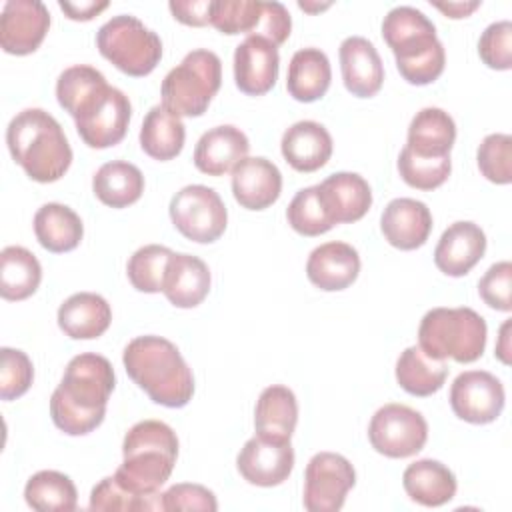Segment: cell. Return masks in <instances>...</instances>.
I'll return each mask as SVG.
<instances>
[{"mask_svg": "<svg viewBox=\"0 0 512 512\" xmlns=\"http://www.w3.org/2000/svg\"><path fill=\"white\" fill-rule=\"evenodd\" d=\"M332 80L328 56L320 48H300L288 64L286 90L298 102H314L322 98Z\"/></svg>", "mask_w": 512, "mask_h": 512, "instance_id": "obj_29", "label": "cell"}, {"mask_svg": "<svg viewBox=\"0 0 512 512\" xmlns=\"http://www.w3.org/2000/svg\"><path fill=\"white\" fill-rule=\"evenodd\" d=\"M282 192V174L274 162L262 156L244 158L232 170V194L246 210L272 206Z\"/></svg>", "mask_w": 512, "mask_h": 512, "instance_id": "obj_19", "label": "cell"}, {"mask_svg": "<svg viewBox=\"0 0 512 512\" xmlns=\"http://www.w3.org/2000/svg\"><path fill=\"white\" fill-rule=\"evenodd\" d=\"M452 170L450 156L446 158H422L412 154L406 146L398 156V172L402 180L418 190H434L442 186Z\"/></svg>", "mask_w": 512, "mask_h": 512, "instance_id": "obj_39", "label": "cell"}, {"mask_svg": "<svg viewBox=\"0 0 512 512\" xmlns=\"http://www.w3.org/2000/svg\"><path fill=\"white\" fill-rule=\"evenodd\" d=\"M356 484V472L348 458L336 452H318L304 472V508L308 512H336Z\"/></svg>", "mask_w": 512, "mask_h": 512, "instance_id": "obj_12", "label": "cell"}, {"mask_svg": "<svg viewBox=\"0 0 512 512\" xmlns=\"http://www.w3.org/2000/svg\"><path fill=\"white\" fill-rule=\"evenodd\" d=\"M174 252L160 244H148L138 248L126 266L128 280L138 292L156 294L162 292L168 260Z\"/></svg>", "mask_w": 512, "mask_h": 512, "instance_id": "obj_38", "label": "cell"}, {"mask_svg": "<svg viewBox=\"0 0 512 512\" xmlns=\"http://www.w3.org/2000/svg\"><path fill=\"white\" fill-rule=\"evenodd\" d=\"M456 140V124L448 112L436 106L416 112L408 126L406 148L422 158H446Z\"/></svg>", "mask_w": 512, "mask_h": 512, "instance_id": "obj_27", "label": "cell"}, {"mask_svg": "<svg viewBox=\"0 0 512 512\" xmlns=\"http://www.w3.org/2000/svg\"><path fill=\"white\" fill-rule=\"evenodd\" d=\"M434 8H438L440 12H444L448 18H466L470 16L476 8H480V2L474 0V2H432Z\"/></svg>", "mask_w": 512, "mask_h": 512, "instance_id": "obj_51", "label": "cell"}, {"mask_svg": "<svg viewBox=\"0 0 512 512\" xmlns=\"http://www.w3.org/2000/svg\"><path fill=\"white\" fill-rule=\"evenodd\" d=\"M478 54L492 70L512 68V22H492L478 40Z\"/></svg>", "mask_w": 512, "mask_h": 512, "instance_id": "obj_45", "label": "cell"}, {"mask_svg": "<svg viewBox=\"0 0 512 512\" xmlns=\"http://www.w3.org/2000/svg\"><path fill=\"white\" fill-rule=\"evenodd\" d=\"M170 220L188 240L198 244L216 242L228 224V210L214 188L190 184L170 200Z\"/></svg>", "mask_w": 512, "mask_h": 512, "instance_id": "obj_10", "label": "cell"}, {"mask_svg": "<svg viewBox=\"0 0 512 512\" xmlns=\"http://www.w3.org/2000/svg\"><path fill=\"white\" fill-rule=\"evenodd\" d=\"M34 234L42 248L54 254H62L74 250L80 244L84 236V224L70 206L48 202L34 214Z\"/></svg>", "mask_w": 512, "mask_h": 512, "instance_id": "obj_31", "label": "cell"}, {"mask_svg": "<svg viewBox=\"0 0 512 512\" xmlns=\"http://www.w3.org/2000/svg\"><path fill=\"white\" fill-rule=\"evenodd\" d=\"M100 54L128 76L150 74L162 58L160 36L130 14L112 16L96 32Z\"/></svg>", "mask_w": 512, "mask_h": 512, "instance_id": "obj_8", "label": "cell"}, {"mask_svg": "<svg viewBox=\"0 0 512 512\" xmlns=\"http://www.w3.org/2000/svg\"><path fill=\"white\" fill-rule=\"evenodd\" d=\"M34 380V366L26 352L4 346L0 350V398L16 400L28 392Z\"/></svg>", "mask_w": 512, "mask_h": 512, "instance_id": "obj_43", "label": "cell"}, {"mask_svg": "<svg viewBox=\"0 0 512 512\" xmlns=\"http://www.w3.org/2000/svg\"><path fill=\"white\" fill-rule=\"evenodd\" d=\"M210 270L192 254H172L166 266L162 292L176 308H194L210 292Z\"/></svg>", "mask_w": 512, "mask_h": 512, "instance_id": "obj_25", "label": "cell"}, {"mask_svg": "<svg viewBox=\"0 0 512 512\" xmlns=\"http://www.w3.org/2000/svg\"><path fill=\"white\" fill-rule=\"evenodd\" d=\"M162 510H218V502L212 490L200 484H174L162 494Z\"/></svg>", "mask_w": 512, "mask_h": 512, "instance_id": "obj_47", "label": "cell"}, {"mask_svg": "<svg viewBox=\"0 0 512 512\" xmlns=\"http://www.w3.org/2000/svg\"><path fill=\"white\" fill-rule=\"evenodd\" d=\"M290 30H292V18L286 6L280 2H262L258 26L250 36H260L270 40L274 46H280L288 40Z\"/></svg>", "mask_w": 512, "mask_h": 512, "instance_id": "obj_48", "label": "cell"}, {"mask_svg": "<svg viewBox=\"0 0 512 512\" xmlns=\"http://www.w3.org/2000/svg\"><path fill=\"white\" fill-rule=\"evenodd\" d=\"M42 280L38 258L24 246H6L0 252V294L4 300H26Z\"/></svg>", "mask_w": 512, "mask_h": 512, "instance_id": "obj_35", "label": "cell"}, {"mask_svg": "<svg viewBox=\"0 0 512 512\" xmlns=\"http://www.w3.org/2000/svg\"><path fill=\"white\" fill-rule=\"evenodd\" d=\"M110 322V304L94 292H76L58 308V326L74 340L98 338L108 330Z\"/></svg>", "mask_w": 512, "mask_h": 512, "instance_id": "obj_26", "label": "cell"}, {"mask_svg": "<svg viewBox=\"0 0 512 512\" xmlns=\"http://www.w3.org/2000/svg\"><path fill=\"white\" fill-rule=\"evenodd\" d=\"M168 8L174 14V18L186 26L210 24L212 0H172Z\"/></svg>", "mask_w": 512, "mask_h": 512, "instance_id": "obj_49", "label": "cell"}, {"mask_svg": "<svg viewBox=\"0 0 512 512\" xmlns=\"http://www.w3.org/2000/svg\"><path fill=\"white\" fill-rule=\"evenodd\" d=\"M26 504L38 512H72L78 504L74 482L58 470H40L24 486Z\"/></svg>", "mask_w": 512, "mask_h": 512, "instance_id": "obj_36", "label": "cell"}, {"mask_svg": "<svg viewBox=\"0 0 512 512\" xmlns=\"http://www.w3.org/2000/svg\"><path fill=\"white\" fill-rule=\"evenodd\" d=\"M340 70L346 90L358 98H372L384 82V66L374 44L364 36H348L340 44Z\"/></svg>", "mask_w": 512, "mask_h": 512, "instance_id": "obj_18", "label": "cell"}, {"mask_svg": "<svg viewBox=\"0 0 512 512\" xmlns=\"http://www.w3.org/2000/svg\"><path fill=\"white\" fill-rule=\"evenodd\" d=\"M184 140L186 130L180 116L162 104L148 110L140 128V146L150 158L160 162L176 158L184 148Z\"/></svg>", "mask_w": 512, "mask_h": 512, "instance_id": "obj_33", "label": "cell"}, {"mask_svg": "<svg viewBox=\"0 0 512 512\" xmlns=\"http://www.w3.org/2000/svg\"><path fill=\"white\" fill-rule=\"evenodd\" d=\"M106 82L104 74L88 64H76L66 68L56 80L58 104L70 114L76 104L86 98L96 86Z\"/></svg>", "mask_w": 512, "mask_h": 512, "instance_id": "obj_44", "label": "cell"}, {"mask_svg": "<svg viewBox=\"0 0 512 512\" xmlns=\"http://www.w3.org/2000/svg\"><path fill=\"white\" fill-rule=\"evenodd\" d=\"M6 144L34 182H56L72 164V148L60 122L42 108L18 112L6 128Z\"/></svg>", "mask_w": 512, "mask_h": 512, "instance_id": "obj_3", "label": "cell"}, {"mask_svg": "<svg viewBox=\"0 0 512 512\" xmlns=\"http://www.w3.org/2000/svg\"><path fill=\"white\" fill-rule=\"evenodd\" d=\"M482 176L494 184H510L512 180V138L508 134H488L476 152Z\"/></svg>", "mask_w": 512, "mask_h": 512, "instance_id": "obj_42", "label": "cell"}, {"mask_svg": "<svg viewBox=\"0 0 512 512\" xmlns=\"http://www.w3.org/2000/svg\"><path fill=\"white\" fill-rule=\"evenodd\" d=\"M236 468L248 484L262 488L278 486L288 480L294 468L292 444L290 440H276L256 434L240 448Z\"/></svg>", "mask_w": 512, "mask_h": 512, "instance_id": "obj_14", "label": "cell"}, {"mask_svg": "<svg viewBox=\"0 0 512 512\" xmlns=\"http://www.w3.org/2000/svg\"><path fill=\"white\" fill-rule=\"evenodd\" d=\"M128 376L150 400L168 408H182L192 400L194 376L180 350L162 336H136L122 354Z\"/></svg>", "mask_w": 512, "mask_h": 512, "instance_id": "obj_2", "label": "cell"}, {"mask_svg": "<svg viewBox=\"0 0 512 512\" xmlns=\"http://www.w3.org/2000/svg\"><path fill=\"white\" fill-rule=\"evenodd\" d=\"M486 320L472 308H432L418 326V346L436 360L468 364L486 348Z\"/></svg>", "mask_w": 512, "mask_h": 512, "instance_id": "obj_6", "label": "cell"}, {"mask_svg": "<svg viewBox=\"0 0 512 512\" xmlns=\"http://www.w3.org/2000/svg\"><path fill=\"white\" fill-rule=\"evenodd\" d=\"M360 272V256L346 242H326L314 248L306 262L308 280L324 290L336 292L348 288Z\"/></svg>", "mask_w": 512, "mask_h": 512, "instance_id": "obj_22", "label": "cell"}, {"mask_svg": "<svg viewBox=\"0 0 512 512\" xmlns=\"http://www.w3.org/2000/svg\"><path fill=\"white\" fill-rule=\"evenodd\" d=\"M372 448L388 458H408L418 454L428 440V422L406 404H384L368 424Z\"/></svg>", "mask_w": 512, "mask_h": 512, "instance_id": "obj_11", "label": "cell"}, {"mask_svg": "<svg viewBox=\"0 0 512 512\" xmlns=\"http://www.w3.org/2000/svg\"><path fill=\"white\" fill-rule=\"evenodd\" d=\"M380 230L390 246L416 250L426 244L432 232L430 208L414 198H394L380 216Z\"/></svg>", "mask_w": 512, "mask_h": 512, "instance_id": "obj_20", "label": "cell"}, {"mask_svg": "<svg viewBox=\"0 0 512 512\" xmlns=\"http://www.w3.org/2000/svg\"><path fill=\"white\" fill-rule=\"evenodd\" d=\"M282 156L298 172H316L332 156L330 132L314 120H300L282 134Z\"/></svg>", "mask_w": 512, "mask_h": 512, "instance_id": "obj_24", "label": "cell"}, {"mask_svg": "<svg viewBox=\"0 0 512 512\" xmlns=\"http://www.w3.org/2000/svg\"><path fill=\"white\" fill-rule=\"evenodd\" d=\"M222 84V62L216 52H188L162 80V106L176 116H202Z\"/></svg>", "mask_w": 512, "mask_h": 512, "instance_id": "obj_7", "label": "cell"}, {"mask_svg": "<svg viewBox=\"0 0 512 512\" xmlns=\"http://www.w3.org/2000/svg\"><path fill=\"white\" fill-rule=\"evenodd\" d=\"M382 38L406 82L426 86L444 72L446 52L436 36V26L424 12L412 6L392 8L382 20Z\"/></svg>", "mask_w": 512, "mask_h": 512, "instance_id": "obj_5", "label": "cell"}, {"mask_svg": "<svg viewBox=\"0 0 512 512\" xmlns=\"http://www.w3.org/2000/svg\"><path fill=\"white\" fill-rule=\"evenodd\" d=\"M70 116L84 144L102 150L118 144L126 136L132 106L122 90L106 82L86 96Z\"/></svg>", "mask_w": 512, "mask_h": 512, "instance_id": "obj_9", "label": "cell"}, {"mask_svg": "<svg viewBox=\"0 0 512 512\" xmlns=\"http://www.w3.org/2000/svg\"><path fill=\"white\" fill-rule=\"evenodd\" d=\"M296 422L298 402L290 388L282 384H272L260 392L254 408L256 434L276 440H290Z\"/></svg>", "mask_w": 512, "mask_h": 512, "instance_id": "obj_30", "label": "cell"}, {"mask_svg": "<svg viewBox=\"0 0 512 512\" xmlns=\"http://www.w3.org/2000/svg\"><path fill=\"white\" fill-rule=\"evenodd\" d=\"M288 224L302 236H320L336 226L320 196L318 184L296 192L286 208Z\"/></svg>", "mask_w": 512, "mask_h": 512, "instance_id": "obj_37", "label": "cell"}, {"mask_svg": "<svg viewBox=\"0 0 512 512\" xmlns=\"http://www.w3.org/2000/svg\"><path fill=\"white\" fill-rule=\"evenodd\" d=\"M94 196L110 208H126L144 192V176L138 166L112 160L102 164L92 178Z\"/></svg>", "mask_w": 512, "mask_h": 512, "instance_id": "obj_32", "label": "cell"}, {"mask_svg": "<svg viewBox=\"0 0 512 512\" xmlns=\"http://www.w3.org/2000/svg\"><path fill=\"white\" fill-rule=\"evenodd\" d=\"M58 6L70 20L86 22V20H92L94 16H98L102 10H106L108 2L106 0H102V2H98V0H86V2H64V0H60Z\"/></svg>", "mask_w": 512, "mask_h": 512, "instance_id": "obj_50", "label": "cell"}, {"mask_svg": "<svg viewBox=\"0 0 512 512\" xmlns=\"http://www.w3.org/2000/svg\"><path fill=\"white\" fill-rule=\"evenodd\" d=\"M114 386L116 376L108 358L94 352L74 356L50 396L52 422L68 436L92 432L106 416Z\"/></svg>", "mask_w": 512, "mask_h": 512, "instance_id": "obj_1", "label": "cell"}, {"mask_svg": "<svg viewBox=\"0 0 512 512\" xmlns=\"http://www.w3.org/2000/svg\"><path fill=\"white\" fill-rule=\"evenodd\" d=\"M278 46L260 36H246L234 50V82L248 96L270 92L278 80Z\"/></svg>", "mask_w": 512, "mask_h": 512, "instance_id": "obj_16", "label": "cell"}, {"mask_svg": "<svg viewBox=\"0 0 512 512\" xmlns=\"http://www.w3.org/2000/svg\"><path fill=\"white\" fill-rule=\"evenodd\" d=\"M448 376L446 360L430 358L420 346H408L396 360V380L412 396H432Z\"/></svg>", "mask_w": 512, "mask_h": 512, "instance_id": "obj_34", "label": "cell"}, {"mask_svg": "<svg viewBox=\"0 0 512 512\" xmlns=\"http://www.w3.org/2000/svg\"><path fill=\"white\" fill-rule=\"evenodd\" d=\"M90 510H162V494L158 498H140L132 492H128L116 476L102 478L90 494Z\"/></svg>", "mask_w": 512, "mask_h": 512, "instance_id": "obj_41", "label": "cell"}, {"mask_svg": "<svg viewBox=\"0 0 512 512\" xmlns=\"http://www.w3.org/2000/svg\"><path fill=\"white\" fill-rule=\"evenodd\" d=\"M50 28V12L40 0H8L0 16V46L14 56L40 48Z\"/></svg>", "mask_w": 512, "mask_h": 512, "instance_id": "obj_15", "label": "cell"}, {"mask_svg": "<svg viewBox=\"0 0 512 512\" xmlns=\"http://www.w3.org/2000/svg\"><path fill=\"white\" fill-rule=\"evenodd\" d=\"M320 196L334 224L360 220L372 206V190L356 172H336L318 184Z\"/></svg>", "mask_w": 512, "mask_h": 512, "instance_id": "obj_23", "label": "cell"}, {"mask_svg": "<svg viewBox=\"0 0 512 512\" xmlns=\"http://www.w3.org/2000/svg\"><path fill=\"white\" fill-rule=\"evenodd\" d=\"M510 320H506L502 326H500V336H498V344H496V356L504 362V364H510Z\"/></svg>", "mask_w": 512, "mask_h": 512, "instance_id": "obj_52", "label": "cell"}, {"mask_svg": "<svg viewBox=\"0 0 512 512\" xmlns=\"http://www.w3.org/2000/svg\"><path fill=\"white\" fill-rule=\"evenodd\" d=\"M298 6L302 10H308V12H314V10H322V8H328L330 4H308V2H298Z\"/></svg>", "mask_w": 512, "mask_h": 512, "instance_id": "obj_53", "label": "cell"}, {"mask_svg": "<svg viewBox=\"0 0 512 512\" xmlns=\"http://www.w3.org/2000/svg\"><path fill=\"white\" fill-rule=\"evenodd\" d=\"M260 0H212L210 24L228 36L252 34L260 20Z\"/></svg>", "mask_w": 512, "mask_h": 512, "instance_id": "obj_40", "label": "cell"}, {"mask_svg": "<svg viewBox=\"0 0 512 512\" xmlns=\"http://www.w3.org/2000/svg\"><path fill=\"white\" fill-rule=\"evenodd\" d=\"M122 456L116 480L140 498H158L178 458L176 432L160 420L136 422L124 436Z\"/></svg>", "mask_w": 512, "mask_h": 512, "instance_id": "obj_4", "label": "cell"}, {"mask_svg": "<svg viewBox=\"0 0 512 512\" xmlns=\"http://www.w3.org/2000/svg\"><path fill=\"white\" fill-rule=\"evenodd\" d=\"M512 264L508 260L492 264L478 282L480 298L494 310H512Z\"/></svg>", "mask_w": 512, "mask_h": 512, "instance_id": "obj_46", "label": "cell"}, {"mask_svg": "<svg viewBox=\"0 0 512 512\" xmlns=\"http://www.w3.org/2000/svg\"><path fill=\"white\" fill-rule=\"evenodd\" d=\"M506 402L502 382L486 370L460 372L450 386L452 412L470 424L494 422Z\"/></svg>", "mask_w": 512, "mask_h": 512, "instance_id": "obj_13", "label": "cell"}, {"mask_svg": "<svg viewBox=\"0 0 512 512\" xmlns=\"http://www.w3.org/2000/svg\"><path fill=\"white\" fill-rule=\"evenodd\" d=\"M402 484L410 500L428 508L442 506L456 494L454 472L446 464L432 458L412 462L402 474Z\"/></svg>", "mask_w": 512, "mask_h": 512, "instance_id": "obj_28", "label": "cell"}, {"mask_svg": "<svg viewBox=\"0 0 512 512\" xmlns=\"http://www.w3.org/2000/svg\"><path fill=\"white\" fill-rule=\"evenodd\" d=\"M250 142L246 134L232 126H214L200 136L194 148V166L208 176H224L248 156Z\"/></svg>", "mask_w": 512, "mask_h": 512, "instance_id": "obj_21", "label": "cell"}, {"mask_svg": "<svg viewBox=\"0 0 512 512\" xmlns=\"http://www.w3.org/2000/svg\"><path fill=\"white\" fill-rule=\"evenodd\" d=\"M486 252V234L484 230L468 220H458L450 224L436 248H434V264L440 272L452 278H460L468 274Z\"/></svg>", "mask_w": 512, "mask_h": 512, "instance_id": "obj_17", "label": "cell"}]
</instances>
